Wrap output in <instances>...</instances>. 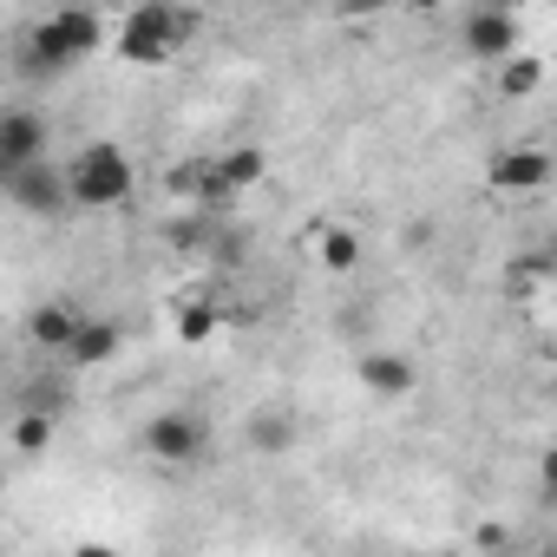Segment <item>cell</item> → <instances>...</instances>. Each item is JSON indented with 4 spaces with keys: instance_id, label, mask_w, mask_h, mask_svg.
<instances>
[{
    "instance_id": "1",
    "label": "cell",
    "mask_w": 557,
    "mask_h": 557,
    "mask_svg": "<svg viewBox=\"0 0 557 557\" xmlns=\"http://www.w3.org/2000/svg\"><path fill=\"white\" fill-rule=\"evenodd\" d=\"M197 27H203V14L171 8V0H145V8L119 14V27H112V53H119L125 66H164Z\"/></svg>"
},
{
    "instance_id": "2",
    "label": "cell",
    "mask_w": 557,
    "mask_h": 557,
    "mask_svg": "<svg viewBox=\"0 0 557 557\" xmlns=\"http://www.w3.org/2000/svg\"><path fill=\"white\" fill-rule=\"evenodd\" d=\"M66 184H73V210H125L138 190V171H132L125 145L92 138L66 158Z\"/></svg>"
},
{
    "instance_id": "3",
    "label": "cell",
    "mask_w": 557,
    "mask_h": 557,
    "mask_svg": "<svg viewBox=\"0 0 557 557\" xmlns=\"http://www.w3.org/2000/svg\"><path fill=\"white\" fill-rule=\"evenodd\" d=\"M99 47H112V27H106L92 8H53V14L34 27V40H27V66H34V73H66V66H79V60H92Z\"/></svg>"
},
{
    "instance_id": "4",
    "label": "cell",
    "mask_w": 557,
    "mask_h": 557,
    "mask_svg": "<svg viewBox=\"0 0 557 557\" xmlns=\"http://www.w3.org/2000/svg\"><path fill=\"white\" fill-rule=\"evenodd\" d=\"M269 177V151L262 145H230V151H216L203 171H197V197H203V210H230L243 190H256Z\"/></svg>"
},
{
    "instance_id": "5",
    "label": "cell",
    "mask_w": 557,
    "mask_h": 557,
    "mask_svg": "<svg viewBox=\"0 0 557 557\" xmlns=\"http://www.w3.org/2000/svg\"><path fill=\"white\" fill-rule=\"evenodd\" d=\"M0 197H8L21 216H66L73 210V184H66V164H34L21 177H0Z\"/></svg>"
},
{
    "instance_id": "6",
    "label": "cell",
    "mask_w": 557,
    "mask_h": 557,
    "mask_svg": "<svg viewBox=\"0 0 557 557\" xmlns=\"http://www.w3.org/2000/svg\"><path fill=\"white\" fill-rule=\"evenodd\" d=\"M518 14L511 8H472L466 21H459V47L472 53V60H485V66H505V60H518Z\"/></svg>"
},
{
    "instance_id": "7",
    "label": "cell",
    "mask_w": 557,
    "mask_h": 557,
    "mask_svg": "<svg viewBox=\"0 0 557 557\" xmlns=\"http://www.w3.org/2000/svg\"><path fill=\"white\" fill-rule=\"evenodd\" d=\"M47 145H53V132L40 112H27V106L0 112V177H21V171L47 164Z\"/></svg>"
},
{
    "instance_id": "8",
    "label": "cell",
    "mask_w": 557,
    "mask_h": 557,
    "mask_svg": "<svg viewBox=\"0 0 557 557\" xmlns=\"http://www.w3.org/2000/svg\"><path fill=\"white\" fill-rule=\"evenodd\" d=\"M485 177H492V190H505V197H531V190H544V184L557 177V151H544V145H505Z\"/></svg>"
},
{
    "instance_id": "9",
    "label": "cell",
    "mask_w": 557,
    "mask_h": 557,
    "mask_svg": "<svg viewBox=\"0 0 557 557\" xmlns=\"http://www.w3.org/2000/svg\"><path fill=\"white\" fill-rule=\"evenodd\" d=\"M145 453H151L158 466H190V459L203 453V420L184 413V407L151 413V420H145Z\"/></svg>"
},
{
    "instance_id": "10",
    "label": "cell",
    "mask_w": 557,
    "mask_h": 557,
    "mask_svg": "<svg viewBox=\"0 0 557 557\" xmlns=\"http://www.w3.org/2000/svg\"><path fill=\"white\" fill-rule=\"evenodd\" d=\"M355 381H361L368 394H381V400H407V394L420 387V368H413L400 348H368V355L355 361Z\"/></svg>"
},
{
    "instance_id": "11",
    "label": "cell",
    "mask_w": 557,
    "mask_h": 557,
    "mask_svg": "<svg viewBox=\"0 0 557 557\" xmlns=\"http://www.w3.org/2000/svg\"><path fill=\"white\" fill-rule=\"evenodd\" d=\"M79 329H86V315L73 309V302H47V309H34V322H27V335L47 348V355H73V342H79Z\"/></svg>"
},
{
    "instance_id": "12",
    "label": "cell",
    "mask_w": 557,
    "mask_h": 557,
    "mask_svg": "<svg viewBox=\"0 0 557 557\" xmlns=\"http://www.w3.org/2000/svg\"><path fill=\"white\" fill-rule=\"evenodd\" d=\"M119 322L112 315H86V329H79V342H73V355H66V374H86V368H106L112 355H119Z\"/></svg>"
},
{
    "instance_id": "13",
    "label": "cell",
    "mask_w": 557,
    "mask_h": 557,
    "mask_svg": "<svg viewBox=\"0 0 557 557\" xmlns=\"http://www.w3.org/2000/svg\"><path fill=\"white\" fill-rule=\"evenodd\" d=\"M243 440H249V453L275 459V453H289V446H296V420H289V413H275V407H262V413H249Z\"/></svg>"
},
{
    "instance_id": "14",
    "label": "cell",
    "mask_w": 557,
    "mask_h": 557,
    "mask_svg": "<svg viewBox=\"0 0 557 557\" xmlns=\"http://www.w3.org/2000/svg\"><path fill=\"white\" fill-rule=\"evenodd\" d=\"M315 262H322L329 275H348V269L361 262V236H355V230H342V223H329V230L315 236Z\"/></svg>"
},
{
    "instance_id": "15",
    "label": "cell",
    "mask_w": 557,
    "mask_h": 557,
    "mask_svg": "<svg viewBox=\"0 0 557 557\" xmlns=\"http://www.w3.org/2000/svg\"><path fill=\"white\" fill-rule=\"evenodd\" d=\"M537 86H544V60H537V53H518V60L498 66V92H505V99H531Z\"/></svg>"
},
{
    "instance_id": "16",
    "label": "cell",
    "mask_w": 557,
    "mask_h": 557,
    "mask_svg": "<svg viewBox=\"0 0 557 557\" xmlns=\"http://www.w3.org/2000/svg\"><path fill=\"white\" fill-rule=\"evenodd\" d=\"M53 426H60V413H21L8 440H14V453H21V459H34V453H47V446H53Z\"/></svg>"
},
{
    "instance_id": "17",
    "label": "cell",
    "mask_w": 557,
    "mask_h": 557,
    "mask_svg": "<svg viewBox=\"0 0 557 557\" xmlns=\"http://www.w3.org/2000/svg\"><path fill=\"white\" fill-rule=\"evenodd\" d=\"M216 329H223V315H216L210 302H190V309L177 315V342H190V348H197V342H210Z\"/></svg>"
},
{
    "instance_id": "18",
    "label": "cell",
    "mask_w": 557,
    "mask_h": 557,
    "mask_svg": "<svg viewBox=\"0 0 557 557\" xmlns=\"http://www.w3.org/2000/svg\"><path fill=\"white\" fill-rule=\"evenodd\" d=\"M537 498H544V505L557 511V446H550V453L537 459Z\"/></svg>"
},
{
    "instance_id": "19",
    "label": "cell",
    "mask_w": 557,
    "mask_h": 557,
    "mask_svg": "<svg viewBox=\"0 0 557 557\" xmlns=\"http://www.w3.org/2000/svg\"><path fill=\"white\" fill-rule=\"evenodd\" d=\"M66 557H119V550H112V544H106V537H86V544H73V550H66Z\"/></svg>"
},
{
    "instance_id": "20",
    "label": "cell",
    "mask_w": 557,
    "mask_h": 557,
    "mask_svg": "<svg viewBox=\"0 0 557 557\" xmlns=\"http://www.w3.org/2000/svg\"><path fill=\"white\" fill-rule=\"evenodd\" d=\"M531 557H557V537H544V544H537V550H531Z\"/></svg>"
},
{
    "instance_id": "21",
    "label": "cell",
    "mask_w": 557,
    "mask_h": 557,
    "mask_svg": "<svg viewBox=\"0 0 557 557\" xmlns=\"http://www.w3.org/2000/svg\"><path fill=\"white\" fill-rule=\"evenodd\" d=\"M550 262H557V243H550Z\"/></svg>"
}]
</instances>
